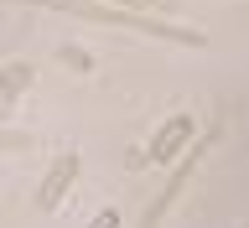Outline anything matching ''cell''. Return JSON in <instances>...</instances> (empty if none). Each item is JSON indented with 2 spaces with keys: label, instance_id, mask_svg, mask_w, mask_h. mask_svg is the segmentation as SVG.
Wrapping results in <instances>:
<instances>
[{
  "label": "cell",
  "instance_id": "1",
  "mask_svg": "<svg viewBox=\"0 0 249 228\" xmlns=\"http://www.w3.org/2000/svg\"><path fill=\"white\" fill-rule=\"evenodd\" d=\"M197 140V120L192 114H171L161 130H156V140L145 145V161L151 166H171V161H182V151Z\"/></svg>",
  "mask_w": 249,
  "mask_h": 228
},
{
  "label": "cell",
  "instance_id": "2",
  "mask_svg": "<svg viewBox=\"0 0 249 228\" xmlns=\"http://www.w3.org/2000/svg\"><path fill=\"white\" fill-rule=\"evenodd\" d=\"M78 171H83V156H78V151H62L57 161L47 166L42 187H36V208H42V213H57V208H62V197H68V187L78 182Z\"/></svg>",
  "mask_w": 249,
  "mask_h": 228
},
{
  "label": "cell",
  "instance_id": "3",
  "mask_svg": "<svg viewBox=\"0 0 249 228\" xmlns=\"http://www.w3.org/2000/svg\"><path fill=\"white\" fill-rule=\"evenodd\" d=\"M26 88H31V68H26V62H11V68L0 73V120L11 114V104H16Z\"/></svg>",
  "mask_w": 249,
  "mask_h": 228
},
{
  "label": "cell",
  "instance_id": "4",
  "mask_svg": "<svg viewBox=\"0 0 249 228\" xmlns=\"http://www.w3.org/2000/svg\"><path fill=\"white\" fill-rule=\"evenodd\" d=\"M57 62H68L73 73H93V57L83 52V47H62V52H57Z\"/></svg>",
  "mask_w": 249,
  "mask_h": 228
},
{
  "label": "cell",
  "instance_id": "5",
  "mask_svg": "<svg viewBox=\"0 0 249 228\" xmlns=\"http://www.w3.org/2000/svg\"><path fill=\"white\" fill-rule=\"evenodd\" d=\"M114 11H135V16H151L156 11V0H109Z\"/></svg>",
  "mask_w": 249,
  "mask_h": 228
},
{
  "label": "cell",
  "instance_id": "6",
  "mask_svg": "<svg viewBox=\"0 0 249 228\" xmlns=\"http://www.w3.org/2000/svg\"><path fill=\"white\" fill-rule=\"evenodd\" d=\"M89 228H120V213H114V208H104V213H93Z\"/></svg>",
  "mask_w": 249,
  "mask_h": 228
}]
</instances>
